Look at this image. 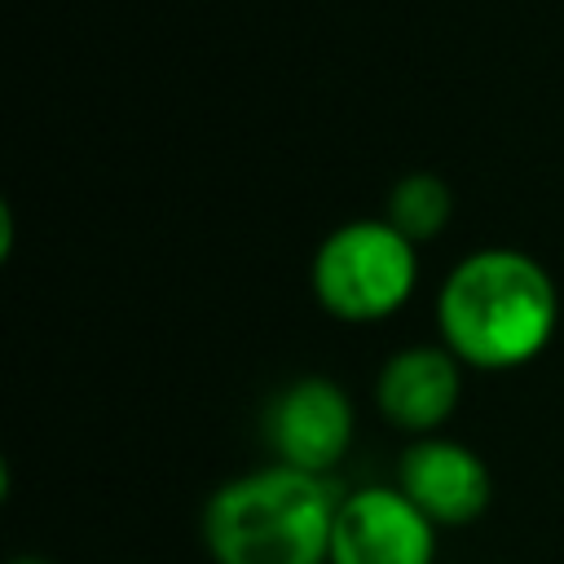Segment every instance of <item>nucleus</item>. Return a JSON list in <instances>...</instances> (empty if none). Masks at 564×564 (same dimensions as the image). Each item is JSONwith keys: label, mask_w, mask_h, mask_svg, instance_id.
<instances>
[{"label": "nucleus", "mask_w": 564, "mask_h": 564, "mask_svg": "<svg viewBox=\"0 0 564 564\" xmlns=\"http://www.w3.org/2000/svg\"><path fill=\"white\" fill-rule=\"evenodd\" d=\"M308 286L339 322H383L401 313L419 286V247L383 216L344 220L317 242Z\"/></svg>", "instance_id": "obj_3"}, {"label": "nucleus", "mask_w": 564, "mask_h": 564, "mask_svg": "<svg viewBox=\"0 0 564 564\" xmlns=\"http://www.w3.org/2000/svg\"><path fill=\"white\" fill-rule=\"evenodd\" d=\"M339 498L330 476L264 463L207 494L198 538L212 564H330Z\"/></svg>", "instance_id": "obj_2"}, {"label": "nucleus", "mask_w": 564, "mask_h": 564, "mask_svg": "<svg viewBox=\"0 0 564 564\" xmlns=\"http://www.w3.org/2000/svg\"><path fill=\"white\" fill-rule=\"evenodd\" d=\"M397 489L436 524L463 529L476 524L494 502V471L489 463L454 441V436H414L397 458Z\"/></svg>", "instance_id": "obj_6"}, {"label": "nucleus", "mask_w": 564, "mask_h": 564, "mask_svg": "<svg viewBox=\"0 0 564 564\" xmlns=\"http://www.w3.org/2000/svg\"><path fill=\"white\" fill-rule=\"evenodd\" d=\"M560 326V291L546 264L520 247L467 251L436 291V335L471 370H516L546 352Z\"/></svg>", "instance_id": "obj_1"}, {"label": "nucleus", "mask_w": 564, "mask_h": 564, "mask_svg": "<svg viewBox=\"0 0 564 564\" xmlns=\"http://www.w3.org/2000/svg\"><path fill=\"white\" fill-rule=\"evenodd\" d=\"M383 220L397 234H405L414 247H423L441 238L445 225L454 220V189L436 172H405L383 194Z\"/></svg>", "instance_id": "obj_8"}, {"label": "nucleus", "mask_w": 564, "mask_h": 564, "mask_svg": "<svg viewBox=\"0 0 564 564\" xmlns=\"http://www.w3.org/2000/svg\"><path fill=\"white\" fill-rule=\"evenodd\" d=\"M9 564H48V560H40V555H18V560H9Z\"/></svg>", "instance_id": "obj_9"}, {"label": "nucleus", "mask_w": 564, "mask_h": 564, "mask_svg": "<svg viewBox=\"0 0 564 564\" xmlns=\"http://www.w3.org/2000/svg\"><path fill=\"white\" fill-rule=\"evenodd\" d=\"M330 564H436V524L397 485L344 489Z\"/></svg>", "instance_id": "obj_5"}, {"label": "nucleus", "mask_w": 564, "mask_h": 564, "mask_svg": "<svg viewBox=\"0 0 564 564\" xmlns=\"http://www.w3.org/2000/svg\"><path fill=\"white\" fill-rule=\"evenodd\" d=\"M463 397V361L445 344H410L397 348L375 375L379 414L410 436H436L441 423L458 410Z\"/></svg>", "instance_id": "obj_7"}, {"label": "nucleus", "mask_w": 564, "mask_h": 564, "mask_svg": "<svg viewBox=\"0 0 564 564\" xmlns=\"http://www.w3.org/2000/svg\"><path fill=\"white\" fill-rule=\"evenodd\" d=\"M260 432H264L273 463L313 471V476H330L344 463V454L352 449L357 410L335 379L300 375L269 397V405L260 414Z\"/></svg>", "instance_id": "obj_4"}]
</instances>
